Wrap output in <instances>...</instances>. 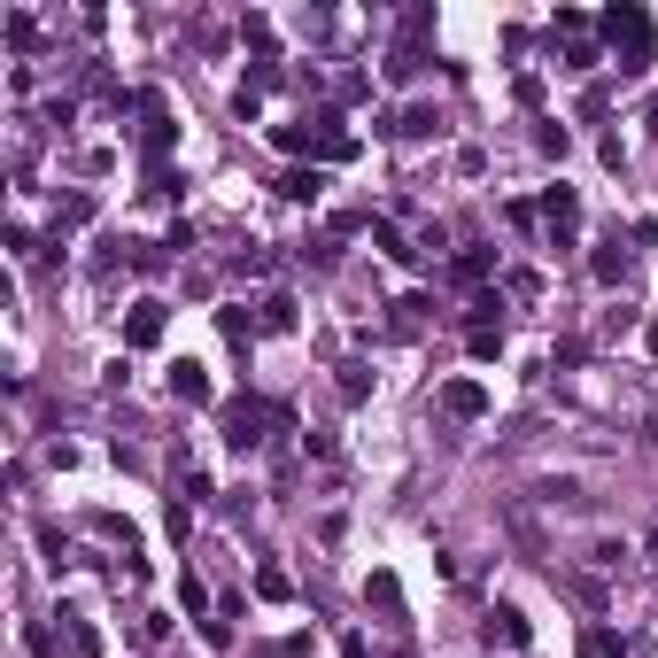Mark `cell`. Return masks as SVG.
<instances>
[{
    "instance_id": "obj_4",
    "label": "cell",
    "mask_w": 658,
    "mask_h": 658,
    "mask_svg": "<svg viewBox=\"0 0 658 658\" xmlns=\"http://www.w3.org/2000/svg\"><path fill=\"white\" fill-rule=\"evenodd\" d=\"M542 217H550L558 248H573V225H581V194H573V186H550V194H542Z\"/></svg>"
},
{
    "instance_id": "obj_3",
    "label": "cell",
    "mask_w": 658,
    "mask_h": 658,
    "mask_svg": "<svg viewBox=\"0 0 658 658\" xmlns=\"http://www.w3.org/2000/svg\"><path fill=\"white\" fill-rule=\"evenodd\" d=\"M163 326H171V302L140 295L132 310H124V349H155V341H163Z\"/></svg>"
},
{
    "instance_id": "obj_15",
    "label": "cell",
    "mask_w": 658,
    "mask_h": 658,
    "mask_svg": "<svg viewBox=\"0 0 658 658\" xmlns=\"http://www.w3.org/2000/svg\"><path fill=\"white\" fill-rule=\"evenodd\" d=\"M581 651H589V658H628V643H620V635H604V628H589V635H581Z\"/></svg>"
},
{
    "instance_id": "obj_1",
    "label": "cell",
    "mask_w": 658,
    "mask_h": 658,
    "mask_svg": "<svg viewBox=\"0 0 658 658\" xmlns=\"http://www.w3.org/2000/svg\"><path fill=\"white\" fill-rule=\"evenodd\" d=\"M597 31H604V47L620 55V78H643V70H651V16H643L635 0H612L597 16Z\"/></svg>"
},
{
    "instance_id": "obj_7",
    "label": "cell",
    "mask_w": 658,
    "mask_h": 658,
    "mask_svg": "<svg viewBox=\"0 0 658 658\" xmlns=\"http://www.w3.org/2000/svg\"><path fill=\"white\" fill-rule=\"evenodd\" d=\"M256 333H295V295H264V310H256Z\"/></svg>"
},
{
    "instance_id": "obj_20",
    "label": "cell",
    "mask_w": 658,
    "mask_h": 658,
    "mask_svg": "<svg viewBox=\"0 0 658 658\" xmlns=\"http://www.w3.org/2000/svg\"><path fill=\"white\" fill-rule=\"evenodd\" d=\"M179 604L194 612V620H202V612H210V589H202V581H179Z\"/></svg>"
},
{
    "instance_id": "obj_19",
    "label": "cell",
    "mask_w": 658,
    "mask_h": 658,
    "mask_svg": "<svg viewBox=\"0 0 658 658\" xmlns=\"http://www.w3.org/2000/svg\"><path fill=\"white\" fill-rule=\"evenodd\" d=\"M488 271H496V256H488V248H473V256H457V279H488Z\"/></svg>"
},
{
    "instance_id": "obj_12",
    "label": "cell",
    "mask_w": 658,
    "mask_h": 658,
    "mask_svg": "<svg viewBox=\"0 0 658 658\" xmlns=\"http://www.w3.org/2000/svg\"><path fill=\"white\" fill-rule=\"evenodd\" d=\"M62 635H70V658H101V635H93L78 612H62Z\"/></svg>"
},
{
    "instance_id": "obj_10",
    "label": "cell",
    "mask_w": 658,
    "mask_h": 658,
    "mask_svg": "<svg viewBox=\"0 0 658 658\" xmlns=\"http://www.w3.org/2000/svg\"><path fill=\"white\" fill-rule=\"evenodd\" d=\"M488 635H496V643H504V651H527V620H519V612H488Z\"/></svg>"
},
{
    "instance_id": "obj_8",
    "label": "cell",
    "mask_w": 658,
    "mask_h": 658,
    "mask_svg": "<svg viewBox=\"0 0 658 658\" xmlns=\"http://www.w3.org/2000/svg\"><path fill=\"white\" fill-rule=\"evenodd\" d=\"M372 240L388 248L395 264H419V240H403V225H388V217H372Z\"/></svg>"
},
{
    "instance_id": "obj_5",
    "label": "cell",
    "mask_w": 658,
    "mask_h": 658,
    "mask_svg": "<svg viewBox=\"0 0 658 658\" xmlns=\"http://www.w3.org/2000/svg\"><path fill=\"white\" fill-rule=\"evenodd\" d=\"M442 411H449V419H488V388H480V380H449Z\"/></svg>"
},
{
    "instance_id": "obj_2",
    "label": "cell",
    "mask_w": 658,
    "mask_h": 658,
    "mask_svg": "<svg viewBox=\"0 0 658 658\" xmlns=\"http://www.w3.org/2000/svg\"><path fill=\"white\" fill-rule=\"evenodd\" d=\"M264 426H279V403H256V395H233L225 403V442L248 457V449H264Z\"/></svg>"
},
{
    "instance_id": "obj_13",
    "label": "cell",
    "mask_w": 658,
    "mask_h": 658,
    "mask_svg": "<svg viewBox=\"0 0 658 658\" xmlns=\"http://www.w3.org/2000/svg\"><path fill=\"white\" fill-rule=\"evenodd\" d=\"M589 271H597L604 287H612V279H620V271H628V248H620V240H604L597 256H589Z\"/></svg>"
},
{
    "instance_id": "obj_11",
    "label": "cell",
    "mask_w": 658,
    "mask_h": 658,
    "mask_svg": "<svg viewBox=\"0 0 658 658\" xmlns=\"http://www.w3.org/2000/svg\"><path fill=\"white\" fill-rule=\"evenodd\" d=\"M279 194H287V202H318V194H326V171H287Z\"/></svg>"
},
{
    "instance_id": "obj_17",
    "label": "cell",
    "mask_w": 658,
    "mask_h": 658,
    "mask_svg": "<svg viewBox=\"0 0 658 658\" xmlns=\"http://www.w3.org/2000/svg\"><path fill=\"white\" fill-rule=\"evenodd\" d=\"M341 395H349V403H364V395H372V372H364V364H341Z\"/></svg>"
},
{
    "instance_id": "obj_6",
    "label": "cell",
    "mask_w": 658,
    "mask_h": 658,
    "mask_svg": "<svg viewBox=\"0 0 658 658\" xmlns=\"http://www.w3.org/2000/svg\"><path fill=\"white\" fill-rule=\"evenodd\" d=\"M171 395H179V403H210V372H202L194 357H179L171 364Z\"/></svg>"
},
{
    "instance_id": "obj_18",
    "label": "cell",
    "mask_w": 658,
    "mask_h": 658,
    "mask_svg": "<svg viewBox=\"0 0 658 658\" xmlns=\"http://www.w3.org/2000/svg\"><path fill=\"white\" fill-rule=\"evenodd\" d=\"M264 86H279V62L256 55V62H248V93H264Z\"/></svg>"
},
{
    "instance_id": "obj_9",
    "label": "cell",
    "mask_w": 658,
    "mask_h": 658,
    "mask_svg": "<svg viewBox=\"0 0 658 658\" xmlns=\"http://www.w3.org/2000/svg\"><path fill=\"white\" fill-rule=\"evenodd\" d=\"M217 333H225L233 349H248V341H256V318H248L240 302H225V310H217Z\"/></svg>"
},
{
    "instance_id": "obj_14",
    "label": "cell",
    "mask_w": 658,
    "mask_h": 658,
    "mask_svg": "<svg viewBox=\"0 0 658 658\" xmlns=\"http://www.w3.org/2000/svg\"><path fill=\"white\" fill-rule=\"evenodd\" d=\"M256 597H264V604H287V597H295V581H287L279 566H256Z\"/></svg>"
},
{
    "instance_id": "obj_16",
    "label": "cell",
    "mask_w": 658,
    "mask_h": 658,
    "mask_svg": "<svg viewBox=\"0 0 658 658\" xmlns=\"http://www.w3.org/2000/svg\"><path fill=\"white\" fill-rule=\"evenodd\" d=\"M550 31H566L573 47H581V39H589V16H581V8H558V16H550Z\"/></svg>"
}]
</instances>
